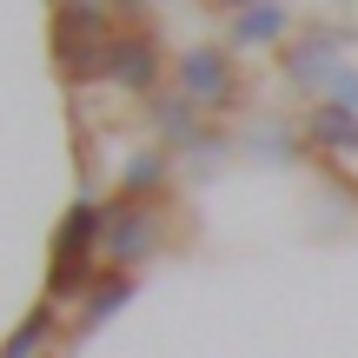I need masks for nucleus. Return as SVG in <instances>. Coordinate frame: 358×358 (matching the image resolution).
<instances>
[{
  "label": "nucleus",
  "mask_w": 358,
  "mask_h": 358,
  "mask_svg": "<svg viewBox=\"0 0 358 358\" xmlns=\"http://www.w3.org/2000/svg\"><path fill=\"white\" fill-rule=\"evenodd\" d=\"M100 239H106V206L93 199H73L53 232V272H47V306H66L93 285V259H100Z\"/></svg>",
  "instance_id": "nucleus-1"
},
{
  "label": "nucleus",
  "mask_w": 358,
  "mask_h": 358,
  "mask_svg": "<svg viewBox=\"0 0 358 358\" xmlns=\"http://www.w3.org/2000/svg\"><path fill=\"white\" fill-rule=\"evenodd\" d=\"M173 87H179V100H192L199 113H219V106L239 100V66H232L226 47H186L173 60Z\"/></svg>",
  "instance_id": "nucleus-2"
},
{
  "label": "nucleus",
  "mask_w": 358,
  "mask_h": 358,
  "mask_svg": "<svg viewBox=\"0 0 358 358\" xmlns=\"http://www.w3.org/2000/svg\"><path fill=\"white\" fill-rule=\"evenodd\" d=\"M106 80L127 93H153L159 87V47L146 27H120L113 40H106Z\"/></svg>",
  "instance_id": "nucleus-3"
},
{
  "label": "nucleus",
  "mask_w": 358,
  "mask_h": 358,
  "mask_svg": "<svg viewBox=\"0 0 358 358\" xmlns=\"http://www.w3.org/2000/svg\"><path fill=\"white\" fill-rule=\"evenodd\" d=\"M159 245V226L140 213V199H127V206H106V239H100V259L113 272H133L146 252Z\"/></svg>",
  "instance_id": "nucleus-4"
},
{
  "label": "nucleus",
  "mask_w": 358,
  "mask_h": 358,
  "mask_svg": "<svg viewBox=\"0 0 358 358\" xmlns=\"http://www.w3.org/2000/svg\"><path fill=\"white\" fill-rule=\"evenodd\" d=\"M338 47H345V34H338V27H312L306 40H292V47H285V80H292L299 93H306V87H325V80H332V66H338Z\"/></svg>",
  "instance_id": "nucleus-5"
},
{
  "label": "nucleus",
  "mask_w": 358,
  "mask_h": 358,
  "mask_svg": "<svg viewBox=\"0 0 358 358\" xmlns=\"http://www.w3.org/2000/svg\"><path fill=\"white\" fill-rule=\"evenodd\" d=\"M299 140H306L312 153H325V159H358V113L338 106V100H319L306 113V133H299Z\"/></svg>",
  "instance_id": "nucleus-6"
},
{
  "label": "nucleus",
  "mask_w": 358,
  "mask_h": 358,
  "mask_svg": "<svg viewBox=\"0 0 358 358\" xmlns=\"http://www.w3.org/2000/svg\"><path fill=\"white\" fill-rule=\"evenodd\" d=\"M292 34V13H285V0H266V7H245L232 13V47H279V40Z\"/></svg>",
  "instance_id": "nucleus-7"
},
{
  "label": "nucleus",
  "mask_w": 358,
  "mask_h": 358,
  "mask_svg": "<svg viewBox=\"0 0 358 358\" xmlns=\"http://www.w3.org/2000/svg\"><path fill=\"white\" fill-rule=\"evenodd\" d=\"M133 299V272H106V279L87 285V299H80V332H93V325H106L120 306Z\"/></svg>",
  "instance_id": "nucleus-8"
},
{
  "label": "nucleus",
  "mask_w": 358,
  "mask_h": 358,
  "mask_svg": "<svg viewBox=\"0 0 358 358\" xmlns=\"http://www.w3.org/2000/svg\"><path fill=\"white\" fill-rule=\"evenodd\" d=\"M53 338V306H34L20 325H13V338L0 345V358H40V345Z\"/></svg>",
  "instance_id": "nucleus-9"
},
{
  "label": "nucleus",
  "mask_w": 358,
  "mask_h": 358,
  "mask_svg": "<svg viewBox=\"0 0 358 358\" xmlns=\"http://www.w3.org/2000/svg\"><path fill=\"white\" fill-rule=\"evenodd\" d=\"M153 113H159V127H166V140H173V146H199V140H206V133H199V106L179 100V93H173V100H159Z\"/></svg>",
  "instance_id": "nucleus-10"
},
{
  "label": "nucleus",
  "mask_w": 358,
  "mask_h": 358,
  "mask_svg": "<svg viewBox=\"0 0 358 358\" xmlns=\"http://www.w3.org/2000/svg\"><path fill=\"white\" fill-rule=\"evenodd\" d=\"M159 186H166V153H133L127 159V199H146Z\"/></svg>",
  "instance_id": "nucleus-11"
},
{
  "label": "nucleus",
  "mask_w": 358,
  "mask_h": 358,
  "mask_svg": "<svg viewBox=\"0 0 358 358\" xmlns=\"http://www.w3.org/2000/svg\"><path fill=\"white\" fill-rule=\"evenodd\" d=\"M325 100H338V106H352V113H358V66H345V60L332 66V80H325Z\"/></svg>",
  "instance_id": "nucleus-12"
},
{
  "label": "nucleus",
  "mask_w": 358,
  "mask_h": 358,
  "mask_svg": "<svg viewBox=\"0 0 358 358\" xmlns=\"http://www.w3.org/2000/svg\"><path fill=\"white\" fill-rule=\"evenodd\" d=\"M213 7H226V13H245V7H266V0H213Z\"/></svg>",
  "instance_id": "nucleus-13"
},
{
  "label": "nucleus",
  "mask_w": 358,
  "mask_h": 358,
  "mask_svg": "<svg viewBox=\"0 0 358 358\" xmlns=\"http://www.w3.org/2000/svg\"><path fill=\"white\" fill-rule=\"evenodd\" d=\"M53 7H73V0H53Z\"/></svg>",
  "instance_id": "nucleus-14"
}]
</instances>
